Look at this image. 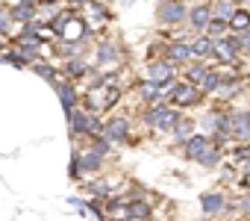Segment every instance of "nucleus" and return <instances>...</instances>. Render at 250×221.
Here are the masks:
<instances>
[{
	"label": "nucleus",
	"instance_id": "nucleus-1",
	"mask_svg": "<svg viewBox=\"0 0 250 221\" xmlns=\"http://www.w3.org/2000/svg\"><path fill=\"white\" fill-rule=\"evenodd\" d=\"M180 109L177 106H168V103H159V106H150L147 112H145V124L159 130V133H174L177 121H180Z\"/></svg>",
	"mask_w": 250,
	"mask_h": 221
},
{
	"label": "nucleus",
	"instance_id": "nucleus-2",
	"mask_svg": "<svg viewBox=\"0 0 250 221\" xmlns=\"http://www.w3.org/2000/svg\"><path fill=\"white\" fill-rule=\"evenodd\" d=\"M156 18H159L162 27H180L183 21H188V9H186V3H180V0H165L159 6V12H156Z\"/></svg>",
	"mask_w": 250,
	"mask_h": 221
},
{
	"label": "nucleus",
	"instance_id": "nucleus-3",
	"mask_svg": "<svg viewBox=\"0 0 250 221\" xmlns=\"http://www.w3.org/2000/svg\"><path fill=\"white\" fill-rule=\"evenodd\" d=\"M200 97H203V91L194 83H188V80L171 83V103L174 106H194V103H200Z\"/></svg>",
	"mask_w": 250,
	"mask_h": 221
},
{
	"label": "nucleus",
	"instance_id": "nucleus-4",
	"mask_svg": "<svg viewBox=\"0 0 250 221\" xmlns=\"http://www.w3.org/2000/svg\"><path fill=\"white\" fill-rule=\"evenodd\" d=\"M174 74H177V65L168 62V59H159V62L153 59L147 65V80L156 83V86H171L174 83Z\"/></svg>",
	"mask_w": 250,
	"mask_h": 221
},
{
	"label": "nucleus",
	"instance_id": "nucleus-5",
	"mask_svg": "<svg viewBox=\"0 0 250 221\" xmlns=\"http://www.w3.org/2000/svg\"><path fill=\"white\" fill-rule=\"evenodd\" d=\"M103 136H106L109 142H127V145H133V142H130V118H127V115L109 118L106 127H103Z\"/></svg>",
	"mask_w": 250,
	"mask_h": 221
},
{
	"label": "nucleus",
	"instance_id": "nucleus-6",
	"mask_svg": "<svg viewBox=\"0 0 250 221\" xmlns=\"http://www.w3.org/2000/svg\"><path fill=\"white\" fill-rule=\"evenodd\" d=\"M238 53H241V44H238V36H224V39H218L215 42V59L218 62H235L238 59Z\"/></svg>",
	"mask_w": 250,
	"mask_h": 221
},
{
	"label": "nucleus",
	"instance_id": "nucleus-7",
	"mask_svg": "<svg viewBox=\"0 0 250 221\" xmlns=\"http://www.w3.org/2000/svg\"><path fill=\"white\" fill-rule=\"evenodd\" d=\"M212 145H215V139H212V136H206V133H197V136H191V139L186 142L183 154H186V159H191V162H200V159H203V154H206Z\"/></svg>",
	"mask_w": 250,
	"mask_h": 221
},
{
	"label": "nucleus",
	"instance_id": "nucleus-8",
	"mask_svg": "<svg viewBox=\"0 0 250 221\" xmlns=\"http://www.w3.org/2000/svg\"><path fill=\"white\" fill-rule=\"evenodd\" d=\"M162 59L174 62V65L180 68V65L191 62L194 53H191V44H186V42H171V44H165V56H162Z\"/></svg>",
	"mask_w": 250,
	"mask_h": 221
},
{
	"label": "nucleus",
	"instance_id": "nucleus-9",
	"mask_svg": "<svg viewBox=\"0 0 250 221\" xmlns=\"http://www.w3.org/2000/svg\"><path fill=\"white\" fill-rule=\"evenodd\" d=\"M212 18H215V15H212V6H209V3H200V6L188 9V27H191L194 33H206V27H209Z\"/></svg>",
	"mask_w": 250,
	"mask_h": 221
},
{
	"label": "nucleus",
	"instance_id": "nucleus-10",
	"mask_svg": "<svg viewBox=\"0 0 250 221\" xmlns=\"http://www.w3.org/2000/svg\"><path fill=\"white\" fill-rule=\"evenodd\" d=\"M191 53H194V59H197V62L215 59V39H212V36H206V33H200V36L194 39V44H191Z\"/></svg>",
	"mask_w": 250,
	"mask_h": 221
},
{
	"label": "nucleus",
	"instance_id": "nucleus-11",
	"mask_svg": "<svg viewBox=\"0 0 250 221\" xmlns=\"http://www.w3.org/2000/svg\"><path fill=\"white\" fill-rule=\"evenodd\" d=\"M200 206H203L206 215H221L227 209V198L221 192H203L200 195Z\"/></svg>",
	"mask_w": 250,
	"mask_h": 221
},
{
	"label": "nucleus",
	"instance_id": "nucleus-12",
	"mask_svg": "<svg viewBox=\"0 0 250 221\" xmlns=\"http://www.w3.org/2000/svg\"><path fill=\"white\" fill-rule=\"evenodd\" d=\"M56 91H59V103H62V109L65 112H71V109H77V100H80V94L74 91V86H71V80H59L56 83Z\"/></svg>",
	"mask_w": 250,
	"mask_h": 221
},
{
	"label": "nucleus",
	"instance_id": "nucleus-13",
	"mask_svg": "<svg viewBox=\"0 0 250 221\" xmlns=\"http://www.w3.org/2000/svg\"><path fill=\"white\" fill-rule=\"evenodd\" d=\"M77 156H80V168H83V174H97L100 165H103V159H106V156H100L94 148H88V151H83V154H77Z\"/></svg>",
	"mask_w": 250,
	"mask_h": 221
},
{
	"label": "nucleus",
	"instance_id": "nucleus-14",
	"mask_svg": "<svg viewBox=\"0 0 250 221\" xmlns=\"http://www.w3.org/2000/svg\"><path fill=\"white\" fill-rule=\"evenodd\" d=\"M94 62H97L100 68H106V65H115V62H118V44H112V42H103V44H97V50H94Z\"/></svg>",
	"mask_w": 250,
	"mask_h": 221
},
{
	"label": "nucleus",
	"instance_id": "nucleus-15",
	"mask_svg": "<svg viewBox=\"0 0 250 221\" xmlns=\"http://www.w3.org/2000/svg\"><path fill=\"white\" fill-rule=\"evenodd\" d=\"M91 68H88V62L83 59V56H71V59H65V65H62V74H65V80H77V77H83V74H88Z\"/></svg>",
	"mask_w": 250,
	"mask_h": 221
},
{
	"label": "nucleus",
	"instance_id": "nucleus-16",
	"mask_svg": "<svg viewBox=\"0 0 250 221\" xmlns=\"http://www.w3.org/2000/svg\"><path fill=\"white\" fill-rule=\"evenodd\" d=\"M232 139L250 142V112H235L232 115Z\"/></svg>",
	"mask_w": 250,
	"mask_h": 221
},
{
	"label": "nucleus",
	"instance_id": "nucleus-17",
	"mask_svg": "<svg viewBox=\"0 0 250 221\" xmlns=\"http://www.w3.org/2000/svg\"><path fill=\"white\" fill-rule=\"evenodd\" d=\"M247 30H250V12H247V9H235V15L229 18V33L241 36V33H247Z\"/></svg>",
	"mask_w": 250,
	"mask_h": 221
},
{
	"label": "nucleus",
	"instance_id": "nucleus-18",
	"mask_svg": "<svg viewBox=\"0 0 250 221\" xmlns=\"http://www.w3.org/2000/svg\"><path fill=\"white\" fill-rule=\"evenodd\" d=\"M221 83H224V74H221V71H209V74L203 77V83H200L197 88H200L203 94H215V91L221 88Z\"/></svg>",
	"mask_w": 250,
	"mask_h": 221
},
{
	"label": "nucleus",
	"instance_id": "nucleus-19",
	"mask_svg": "<svg viewBox=\"0 0 250 221\" xmlns=\"http://www.w3.org/2000/svg\"><path fill=\"white\" fill-rule=\"evenodd\" d=\"M235 0H215V6H212V15L215 18H224V21H229L232 15H235Z\"/></svg>",
	"mask_w": 250,
	"mask_h": 221
},
{
	"label": "nucleus",
	"instance_id": "nucleus-20",
	"mask_svg": "<svg viewBox=\"0 0 250 221\" xmlns=\"http://www.w3.org/2000/svg\"><path fill=\"white\" fill-rule=\"evenodd\" d=\"M12 21H21V24L36 21V6H33V3H18V6L12 9Z\"/></svg>",
	"mask_w": 250,
	"mask_h": 221
},
{
	"label": "nucleus",
	"instance_id": "nucleus-21",
	"mask_svg": "<svg viewBox=\"0 0 250 221\" xmlns=\"http://www.w3.org/2000/svg\"><path fill=\"white\" fill-rule=\"evenodd\" d=\"M206 36H212L215 42L224 39V36H229V21H224V18H212L209 27H206Z\"/></svg>",
	"mask_w": 250,
	"mask_h": 221
},
{
	"label": "nucleus",
	"instance_id": "nucleus-22",
	"mask_svg": "<svg viewBox=\"0 0 250 221\" xmlns=\"http://www.w3.org/2000/svg\"><path fill=\"white\" fill-rule=\"evenodd\" d=\"M221 159H224V154H221V145H212V148L203 154V159H200L197 165H203V168H218V165H221Z\"/></svg>",
	"mask_w": 250,
	"mask_h": 221
},
{
	"label": "nucleus",
	"instance_id": "nucleus-23",
	"mask_svg": "<svg viewBox=\"0 0 250 221\" xmlns=\"http://www.w3.org/2000/svg\"><path fill=\"white\" fill-rule=\"evenodd\" d=\"M241 91V80L238 77H232V83H227V77H224V83H221V88L215 91L218 97H224V100H229V97H235Z\"/></svg>",
	"mask_w": 250,
	"mask_h": 221
},
{
	"label": "nucleus",
	"instance_id": "nucleus-24",
	"mask_svg": "<svg viewBox=\"0 0 250 221\" xmlns=\"http://www.w3.org/2000/svg\"><path fill=\"white\" fill-rule=\"evenodd\" d=\"M174 136H177L180 142H188V139L194 136V121H191V118H180L177 127H174Z\"/></svg>",
	"mask_w": 250,
	"mask_h": 221
},
{
	"label": "nucleus",
	"instance_id": "nucleus-25",
	"mask_svg": "<svg viewBox=\"0 0 250 221\" xmlns=\"http://www.w3.org/2000/svg\"><path fill=\"white\" fill-rule=\"evenodd\" d=\"M206 74H209V68H206L203 62H194V65H191V68L186 71V80H188V83H194V86H200Z\"/></svg>",
	"mask_w": 250,
	"mask_h": 221
},
{
	"label": "nucleus",
	"instance_id": "nucleus-26",
	"mask_svg": "<svg viewBox=\"0 0 250 221\" xmlns=\"http://www.w3.org/2000/svg\"><path fill=\"white\" fill-rule=\"evenodd\" d=\"M33 71H36V74H39V77H44V80H47V83H53V86H56V83H59V77H56V68H53V65H50V62H39V65H36V68H33Z\"/></svg>",
	"mask_w": 250,
	"mask_h": 221
},
{
	"label": "nucleus",
	"instance_id": "nucleus-27",
	"mask_svg": "<svg viewBox=\"0 0 250 221\" xmlns=\"http://www.w3.org/2000/svg\"><path fill=\"white\" fill-rule=\"evenodd\" d=\"M9 24H12V12L0 9V36H3V33H9Z\"/></svg>",
	"mask_w": 250,
	"mask_h": 221
},
{
	"label": "nucleus",
	"instance_id": "nucleus-28",
	"mask_svg": "<svg viewBox=\"0 0 250 221\" xmlns=\"http://www.w3.org/2000/svg\"><path fill=\"white\" fill-rule=\"evenodd\" d=\"M238 44H241V53H247V56H250V30L238 36Z\"/></svg>",
	"mask_w": 250,
	"mask_h": 221
},
{
	"label": "nucleus",
	"instance_id": "nucleus-29",
	"mask_svg": "<svg viewBox=\"0 0 250 221\" xmlns=\"http://www.w3.org/2000/svg\"><path fill=\"white\" fill-rule=\"evenodd\" d=\"M235 206H238L241 212H247V215H250V195H244V198H241V200H238Z\"/></svg>",
	"mask_w": 250,
	"mask_h": 221
},
{
	"label": "nucleus",
	"instance_id": "nucleus-30",
	"mask_svg": "<svg viewBox=\"0 0 250 221\" xmlns=\"http://www.w3.org/2000/svg\"><path fill=\"white\" fill-rule=\"evenodd\" d=\"M68 3H74V6H88L91 0H68Z\"/></svg>",
	"mask_w": 250,
	"mask_h": 221
},
{
	"label": "nucleus",
	"instance_id": "nucleus-31",
	"mask_svg": "<svg viewBox=\"0 0 250 221\" xmlns=\"http://www.w3.org/2000/svg\"><path fill=\"white\" fill-rule=\"evenodd\" d=\"M244 180H250V159L244 162Z\"/></svg>",
	"mask_w": 250,
	"mask_h": 221
},
{
	"label": "nucleus",
	"instance_id": "nucleus-32",
	"mask_svg": "<svg viewBox=\"0 0 250 221\" xmlns=\"http://www.w3.org/2000/svg\"><path fill=\"white\" fill-rule=\"evenodd\" d=\"M44 6H56V3H62V0H42Z\"/></svg>",
	"mask_w": 250,
	"mask_h": 221
},
{
	"label": "nucleus",
	"instance_id": "nucleus-33",
	"mask_svg": "<svg viewBox=\"0 0 250 221\" xmlns=\"http://www.w3.org/2000/svg\"><path fill=\"white\" fill-rule=\"evenodd\" d=\"M206 3H215V0H206Z\"/></svg>",
	"mask_w": 250,
	"mask_h": 221
},
{
	"label": "nucleus",
	"instance_id": "nucleus-34",
	"mask_svg": "<svg viewBox=\"0 0 250 221\" xmlns=\"http://www.w3.org/2000/svg\"><path fill=\"white\" fill-rule=\"evenodd\" d=\"M180 3H186V0H180Z\"/></svg>",
	"mask_w": 250,
	"mask_h": 221
}]
</instances>
